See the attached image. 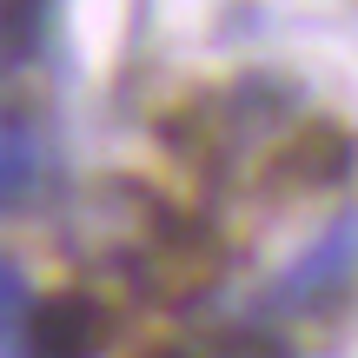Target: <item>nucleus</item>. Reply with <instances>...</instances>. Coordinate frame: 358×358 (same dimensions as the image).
Segmentation results:
<instances>
[{
  "label": "nucleus",
  "mask_w": 358,
  "mask_h": 358,
  "mask_svg": "<svg viewBox=\"0 0 358 358\" xmlns=\"http://www.w3.org/2000/svg\"><path fill=\"white\" fill-rule=\"evenodd\" d=\"M266 173H272V186H292V192H338L358 173V140L332 120H306L299 133L279 140Z\"/></svg>",
  "instance_id": "nucleus-1"
},
{
  "label": "nucleus",
  "mask_w": 358,
  "mask_h": 358,
  "mask_svg": "<svg viewBox=\"0 0 358 358\" xmlns=\"http://www.w3.org/2000/svg\"><path fill=\"white\" fill-rule=\"evenodd\" d=\"M106 338H113V319L87 292H53L27 312V358H100Z\"/></svg>",
  "instance_id": "nucleus-2"
},
{
  "label": "nucleus",
  "mask_w": 358,
  "mask_h": 358,
  "mask_svg": "<svg viewBox=\"0 0 358 358\" xmlns=\"http://www.w3.org/2000/svg\"><path fill=\"white\" fill-rule=\"evenodd\" d=\"M352 266H358V213H338L332 226L319 232V245L299 252V266L266 292V306L272 312H299V306H312V299H325L338 279H352Z\"/></svg>",
  "instance_id": "nucleus-3"
},
{
  "label": "nucleus",
  "mask_w": 358,
  "mask_h": 358,
  "mask_svg": "<svg viewBox=\"0 0 358 358\" xmlns=\"http://www.w3.org/2000/svg\"><path fill=\"white\" fill-rule=\"evenodd\" d=\"M34 186H40V133L27 127L20 113L0 106V213L27 206Z\"/></svg>",
  "instance_id": "nucleus-4"
},
{
  "label": "nucleus",
  "mask_w": 358,
  "mask_h": 358,
  "mask_svg": "<svg viewBox=\"0 0 358 358\" xmlns=\"http://www.w3.org/2000/svg\"><path fill=\"white\" fill-rule=\"evenodd\" d=\"M226 113L245 120V127H285V120L299 113V100H292V87H279V80H239L232 100H226Z\"/></svg>",
  "instance_id": "nucleus-5"
},
{
  "label": "nucleus",
  "mask_w": 358,
  "mask_h": 358,
  "mask_svg": "<svg viewBox=\"0 0 358 358\" xmlns=\"http://www.w3.org/2000/svg\"><path fill=\"white\" fill-rule=\"evenodd\" d=\"M20 306H27V285H20V272L0 259V338H7V325L20 319Z\"/></svg>",
  "instance_id": "nucleus-6"
},
{
  "label": "nucleus",
  "mask_w": 358,
  "mask_h": 358,
  "mask_svg": "<svg viewBox=\"0 0 358 358\" xmlns=\"http://www.w3.org/2000/svg\"><path fill=\"white\" fill-rule=\"evenodd\" d=\"M13 66H20V53H13V47H7V34H0V80H7Z\"/></svg>",
  "instance_id": "nucleus-7"
},
{
  "label": "nucleus",
  "mask_w": 358,
  "mask_h": 358,
  "mask_svg": "<svg viewBox=\"0 0 358 358\" xmlns=\"http://www.w3.org/2000/svg\"><path fill=\"white\" fill-rule=\"evenodd\" d=\"M146 358H192V352H146Z\"/></svg>",
  "instance_id": "nucleus-8"
}]
</instances>
